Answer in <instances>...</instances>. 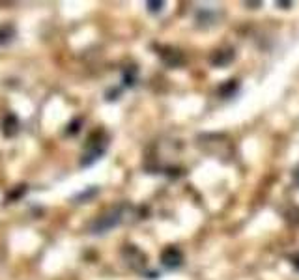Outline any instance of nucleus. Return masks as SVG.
<instances>
[{"mask_svg":"<svg viewBox=\"0 0 299 280\" xmlns=\"http://www.w3.org/2000/svg\"><path fill=\"white\" fill-rule=\"evenodd\" d=\"M122 254H123V258H125V261H127V265H131L135 271H144L146 256L139 250V248H135V246L129 245Z\"/></svg>","mask_w":299,"mask_h":280,"instance_id":"obj_2","label":"nucleus"},{"mask_svg":"<svg viewBox=\"0 0 299 280\" xmlns=\"http://www.w3.org/2000/svg\"><path fill=\"white\" fill-rule=\"evenodd\" d=\"M234 58H236V53H234L232 49H219V51H215V53L211 55L210 62L215 67H224V66H228Z\"/></svg>","mask_w":299,"mask_h":280,"instance_id":"obj_4","label":"nucleus"},{"mask_svg":"<svg viewBox=\"0 0 299 280\" xmlns=\"http://www.w3.org/2000/svg\"><path fill=\"white\" fill-rule=\"evenodd\" d=\"M161 261H163V265L166 269H178L183 263V254H181V250L176 248V246H168V248L163 250V254H161Z\"/></svg>","mask_w":299,"mask_h":280,"instance_id":"obj_3","label":"nucleus"},{"mask_svg":"<svg viewBox=\"0 0 299 280\" xmlns=\"http://www.w3.org/2000/svg\"><path fill=\"white\" fill-rule=\"evenodd\" d=\"M19 131V120L13 116V114H8L2 122V133L6 136H13V134Z\"/></svg>","mask_w":299,"mask_h":280,"instance_id":"obj_5","label":"nucleus"},{"mask_svg":"<svg viewBox=\"0 0 299 280\" xmlns=\"http://www.w3.org/2000/svg\"><path fill=\"white\" fill-rule=\"evenodd\" d=\"M11 37H13V30L11 28H2L0 30V43H8Z\"/></svg>","mask_w":299,"mask_h":280,"instance_id":"obj_8","label":"nucleus"},{"mask_svg":"<svg viewBox=\"0 0 299 280\" xmlns=\"http://www.w3.org/2000/svg\"><path fill=\"white\" fill-rule=\"evenodd\" d=\"M286 221L292 226H299V207H290L286 211Z\"/></svg>","mask_w":299,"mask_h":280,"instance_id":"obj_7","label":"nucleus"},{"mask_svg":"<svg viewBox=\"0 0 299 280\" xmlns=\"http://www.w3.org/2000/svg\"><path fill=\"white\" fill-rule=\"evenodd\" d=\"M161 56H163V60H165L166 66H170V67H178L181 62H183L181 53H178V51H174V49H165V51L161 53Z\"/></svg>","mask_w":299,"mask_h":280,"instance_id":"obj_6","label":"nucleus"},{"mask_svg":"<svg viewBox=\"0 0 299 280\" xmlns=\"http://www.w3.org/2000/svg\"><path fill=\"white\" fill-rule=\"evenodd\" d=\"M163 6H165L163 2H148V10L152 11V13H159Z\"/></svg>","mask_w":299,"mask_h":280,"instance_id":"obj_9","label":"nucleus"},{"mask_svg":"<svg viewBox=\"0 0 299 280\" xmlns=\"http://www.w3.org/2000/svg\"><path fill=\"white\" fill-rule=\"evenodd\" d=\"M122 219H123V207H114L111 211L100 215L94 223L90 224V234L94 235L107 234L109 230H112L114 226H118V224L122 223Z\"/></svg>","mask_w":299,"mask_h":280,"instance_id":"obj_1","label":"nucleus"}]
</instances>
